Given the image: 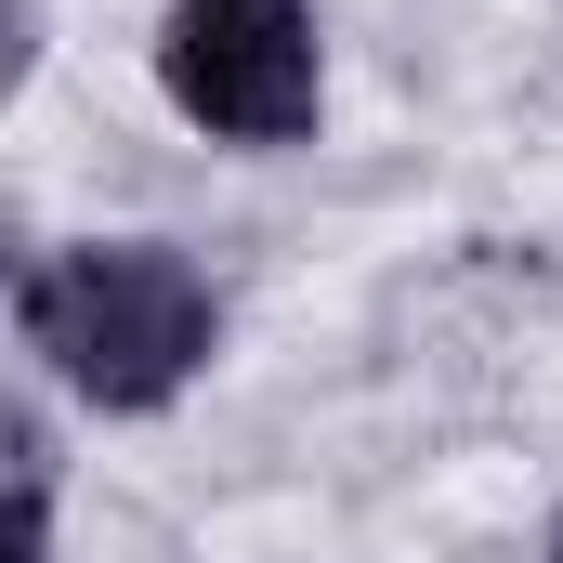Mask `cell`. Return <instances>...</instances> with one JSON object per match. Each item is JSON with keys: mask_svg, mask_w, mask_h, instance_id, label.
I'll return each instance as SVG.
<instances>
[{"mask_svg": "<svg viewBox=\"0 0 563 563\" xmlns=\"http://www.w3.org/2000/svg\"><path fill=\"white\" fill-rule=\"evenodd\" d=\"M13 328H26V354H40L79 407H106V420H157V407L223 354V301H210V276H197L170 236H79V250L26 263Z\"/></svg>", "mask_w": 563, "mask_h": 563, "instance_id": "obj_1", "label": "cell"}, {"mask_svg": "<svg viewBox=\"0 0 563 563\" xmlns=\"http://www.w3.org/2000/svg\"><path fill=\"white\" fill-rule=\"evenodd\" d=\"M157 92L210 144H301L328 119L314 0H170L157 13Z\"/></svg>", "mask_w": 563, "mask_h": 563, "instance_id": "obj_2", "label": "cell"}, {"mask_svg": "<svg viewBox=\"0 0 563 563\" xmlns=\"http://www.w3.org/2000/svg\"><path fill=\"white\" fill-rule=\"evenodd\" d=\"M0 563H53V498L40 485H0Z\"/></svg>", "mask_w": 563, "mask_h": 563, "instance_id": "obj_3", "label": "cell"}, {"mask_svg": "<svg viewBox=\"0 0 563 563\" xmlns=\"http://www.w3.org/2000/svg\"><path fill=\"white\" fill-rule=\"evenodd\" d=\"M551 563H563V511H551Z\"/></svg>", "mask_w": 563, "mask_h": 563, "instance_id": "obj_4", "label": "cell"}]
</instances>
